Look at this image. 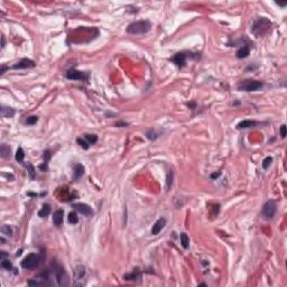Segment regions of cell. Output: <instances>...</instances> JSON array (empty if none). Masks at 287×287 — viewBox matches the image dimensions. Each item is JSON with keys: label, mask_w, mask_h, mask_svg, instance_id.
Instances as JSON below:
<instances>
[{"label": "cell", "mask_w": 287, "mask_h": 287, "mask_svg": "<svg viewBox=\"0 0 287 287\" xmlns=\"http://www.w3.org/2000/svg\"><path fill=\"white\" fill-rule=\"evenodd\" d=\"M73 208H74L77 212H80L81 214L85 215V217H92V215H93L92 208L89 206L88 204H85V203H75V204H73Z\"/></svg>", "instance_id": "10"}, {"label": "cell", "mask_w": 287, "mask_h": 287, "mask_svg": "<svg viewBox=\"0 0 287 287\" xmlns=\"http://www.w3.org/2000/svg\"><path fill=\"white\" fill-rule=\"evenodd\" d=\"M140 277H142V273L138 269L133 270L130 274H126L124 276V278L127 279V280H137V279H139Z\"/></svg>", "instance_id": "18"}, {"label": "cell", "mask_w": 287, "mask_h": 287, "mask_svg": "<svg viewBox=\"0 0 287 287\" xmlns=\"http://www.w3.org/2000/svg\"><path fill=\"white\" fill-rule=\"evenodd\" d=\"M51 269L53 271V274L55 276L56 280H57V285L61 287H65L70 284V278L67 273L65 271L64 267L58 264V262H52Z\"/></svg>", "instance_id": "1"}, {"label": "cell", "mask_w": 287, "mask_h": 287, "mask_svg": "<svg viewBox=\"0 0 287 287\" xmlns=\"http://www.w3.org/2000/svg\"><path fill=\"white\" fill-rule=\"evenodd\" d=\"M38 121V117L37 116H30L28 117L27 119H26V124H28V126H33V124H35L36 122Z\"/></svg>", "instance_id": "31"}, {"label": "cell", "mask_w": 287, "mask_h": 287, "mask_svg": "<svg viewBox=\"0 0 287 287\" xmlns=\"http://www.w3.org/2000/svg\"><path fill=\"white\" fill-rule=\"evenodd\" d=\"M40 262H42V258L38 253H29L22 260V267L24 269L31 270L38 267Z\"/></svg>", "instance_id": "4"}, {"label": "cell", "mask_w": 287, "mask_h": 287, "mask_svg": "<svg viewBox=\"0 0 287 287\" xmlns=\"http://www.w3.org/2000/svg\"><path fill=\"white\" fill-rule=\"evenodd\" d=\"M22 253V249H19V250L17 251V253H16V256H20Z\"/></svg>", "instance_id": "43"}, {"label": "cell", "mask_w": 287, "mask_h": 287, "mask_svg": "<svg viewBox=\"0 0 287 287\" xmlns=\"http://www.w3.org/2000/svg\"><path fill=\"white\" fill-rule=\"evenodd\" d=\"M25 158V153H24V149L22 147H19L16 151V160L19 162V163H22V160Z\"/></svg>", "instance_id": "24"}, {"label": "cell", "mask_w": 287, "mask_h": 287, "mask_svg": "<svg viewBox=\"0 0 287 287\" xmlns=\"http://www.w3.org/2000/svg\"><path fill=\"white\" fill-rule=\"evenodd\" d=\"M0 115H1V117H4V118H13V115H15V110L10 107H4V106H2L1 109H0Z\"/></svg>", "instance_id": "15"}, {"label": "cell", "mask_w": 287, "mask_h": 287, "mask_svg": "<svg viewBox=\"0 0 287 287\" xmlns=\"http://www.w3.org/2000/svg\"><path fill=\"white\" fill-rule=\"evenodd\" d=\"M73 174H74V180L81 178L82 176L84 175V166L81 164H76L74 166V169H73Z\"/></svg>", "instance_id": "16"}, {"label": "cell", "mask_w": 287, "mask_h": 287, "mask_svg": "<svg viewBox=\"0 0 287 287\" xmlns=\"http://www.w3.org/2000/svg\"><path fill=\"white\" fill-rule=\"evenodd\" d=\"M249 54H250V48H249L248 46H242L241 48L238 49L236 55L238 58H246Z\"/></svg>", "instance_id": "19"}, {"label": "cell", "mask_w": 287, "mask_h": 287, "mask_svg": "<svg viewBox=\"0 0 287 287\" xmlns=\"http://www.w3.org/2000/svg\"><path fill=\"white\" fill-rule=\"evenodd\" d=\"M49 213H51V205L49 204H44L43 208L39 210L38 215L40 218H46L47 215H49Z\"/></svg>", "instance_id": "21"}, {"label": "cell", "mask_w": 287, "mask_h": 287, "mask_svg": "<svg viewBox=\"0 0 287 287\" xmlns=\"http://www.w3.org/2000/svg\"><path fill=\"white\" fill-rule=\"evenodd\" d=\"M150 22L148 20H139V22H131L127 27V33L129 34H145L150 30Z\"/></svg>", "instance_id": "2"}, {"label": "cell", "mask_w": 287, "mask_h": 287, "mask_svg": "<svg viewBox=\"0 0 287 287\" xmlns=\"http://www.w3.org/2000/svg\"><path fill=\"white\" fill-rule=\"evenodd\" d=\"M84 277H85V267L83 265H79L74 268V285L82 286L84 285Z\"/></svg>", "instance_id": "7"}, {"label": "cell", "mask_w": 287, "mask_h": 287, "mask_svg": "<svg viewBox=\"0 0 287 287\" xmlns=\"http://www.w3.org/2000/svg\"><path fill=\"white\" fill-rule=\"evenodd\" d=\"M7 256H8V255L4 253V251H1V256H0V258H1V259H4V258L7 257Z\"/></svg>", "instance_id": "41"}, {"label": "cell", "mask_w": 287, "mask_h": 287, "mask_svg": "<svg viewBox=\"0 0 287 287\" xmlns=\"http://www.w3.org/2000/svg\"><path fill=\"white\" fill-rule=\"evenodd\" d=\"M1 267L4 268L6 270H11L13 269V265L11 262H9V259L4 258V259H1Z\"/></svg>", "instance_id": "27"}, {"label": "cell", "mask_w": 287, "mask_h": 287, "mask_svg": "<svg viewBox=\"0 0 287 287\" xmlns=\"http://www.w3.org/2000/svg\"><path fill=\"white\" fill-rule=\"evenodd\" d=\"M76 142H77V144H79V145H80L82 148H83V149H88V148H89V146H90V144H89V142H85L84 139H81V138H77Z\"/></svg>", "instance_id": "33"}, {"label": "cell", "mask_w": 287, "mask_h": 287, "mask_svg": "<svg viewBox=\"0 0 287 287\" xmlns=\"http://www.w3.org/2000/svg\"><path fill=\"white\" fill-rule=\"evenodd\" d=\"M220 174H221L220 172H218V173H212V174H211L210 177H211V178H212V180H214V178H218L219 176H220Z\"/></svg>", "instance_id": "37"}, {"label": "cell", "mask_w": 287, "mask_h": 287, "mask_svg": "<svg viewBox=\"0 0 287 287\" xmlns=\"http://www.w3.org/2000/svg\"><path fill=\"white\" fill-rule=\"evenodd\" d=\"M6 45V40H4V36H1V47H4Z\"/></svg>", "instance_id": "40"}, {"label": "cell", "mask_w": 287, "mask_h": 287, "mask_svg": "<svg viewBox=\"0 0 287 287\" xmlns=\"http://www.w3.org/2000/svg\"><path fill=\"white\" fill-rule=\"evenodd\" d=\"M270 27V22L268 20V19H266V18H259L258 20H256L255 22V24H253V33L257 37H260L262 35H264L268 30V28Z\"/></svg>", "instance_id": "6"}, {"label": "cell", "mask_w": 287, "mask_h": 287, "mask_svg": "<svg viewBox=\"0 0 287 287\" xmlns=\"http://www.w3.org/2000/svg\"><path fill=\"white\" fill-rule=\"evenodd\" d=\"M257 124H258L257 121H253V120H242V121H240L239 124H237V128L238 129L250 128V127H255Z\"/></svg>", "instance_id": "17"}, {"label": "cell", "mask_w": 287, "mask_h": 287, "mask_svg": "<svg viewBox=\"0 0 287 287\" xmlns=\"http://www.w3.org/2000/svg\"><path fill=\"white\" fill-rule=\"evenodd\" d=\"M9 155H10V147L6 144H2L0 147V156L1 158H7Z\"/></svg>", "instance_id": "20"}, {"label": "cell", "mask_w": 287, "mask_h": 287, "mask_svg": "<svg viewBox=\"0 0 287 287\" xmlns=\"http://www.w3.org/2000/svg\"><path fill=\"white\" fill-rule=\"evenodd\" d=\"M26 167H27V171H28V173H29L30 180H35V176H36V174H35L34 166H33V165H31L30 163H27V164H26Z\"/></svg>", "instance_id": "28"}, {"label": "cell", "mask_w": 287, "mask_h": 287, "mask_svg": "<svg viewBox=\"0 0 287 287\" xmlns=\"http://www.w3.org/2000/svg\"><path fill=\"white\" fill-rule=\"evenodd\" d=\"M262 86H264V83L260 81H257V80H244V81L239 83L238 89H239L240 91L251 92V91L260 90Z\"/></svg>", "instance_id": "5"}, {"label": "cell", "mask_w": 287, "mask_h": 287, "mask_svg": "<svg viewBox=\"0 0 287 287\" xmlns=\"http://www.w3.org/2000/svg\"><path fill=\"white\" fill-rule=\"evenodd\" d=\"M35 65H36V63H35L34 61L29 60V58H22V60H20L18 63H16V64L13 65L11 69L13 70L31 69V67H35Z\"/></svg>", "instance_id": "12"}, {"label": "cell", "mask_w": 287, "mask_h": 287, "mask_svg": "<svg viewBox=\"0 0 287 287\" xmlns=\"http://www.w3.org/2000/svg\"><path fill=\"white\" fill-rule=\"evenodd\" d=\"M1 232H2V233H4L6 236L10 237L11 235H13V229L9 227L8 224H4V226H2V227H1Z\"/></svg>", "instance_id": "30"}, {"label": "cell", "mask_w": 287, "mask_h": 287, "mask_svg": "<svg viewBox=\"0 0 287 287\" xmlns=\"http://www.w3.org/2000/svg\"><path fill=\"white\" fill-rule=\"evenodd\" d=\"M53 282L49 276V270L39 274L38 276H35L33 279L28 280V285L29 286H34V287H39V286H52Z\"/></svg>", "instance_id": "3"}, {"label": "cell", "mask_w": 287, "mask_h": 287, "mask_svg": "<svg viewBox=\"0 0 287 287\" xmlns=\"http://www.w3.org/2000/svg\"><path fill=\"white\" fill-rule=\"evenodd\" d=\"M6 70H9V67H7V66H2V67H1V71H0V75H4V73L6 72Z\"/></svg>", "instance_id": "38"}, {"label": "cell", "mask_w": 287, "mask_h": 287, "mask_svg": "<svg viewBox=\"0 0 287 287\" xmlns=\"http://www.w3.org/2000/svg\"><path fill=\"white\" fill-rule=\"evenodd\" d=\"M180 239H181V244L183 246V248L187 249L190 246V238L189 236L185 233V232H182L180 236Z\"/></svg>", "instance_id": "22"}, {"label": "cell", "mask_w": 287, "mask_h": 287, "mask_svg": "<svg viewBox=\"0 0 287 287\" xmlns=\"http://www.w3.org/2000/svg\"><path fill=\"white\" fill-rule=\"evenodd\" d=\"M271 163H273V157H266V158L264 159V162H262V168H264V169H267V168L271 165Z\"/></svg>", "instance_id": "32"}, {"label": "cell", "mask_w": 287, "mask_h": 287, "mask_svg": "<svg viewBox=\"0 0 287 287\" xmlns=\"http://www.w3.org/2000/svg\"><path fill=\"white\" fill-rule=\"evenodd\" d=\"M117 127H127L128 124L127 122H122V121H119V122H116Z\"/></svg>", "instance_id": "36"}, {"label": "cell", "mask_w": 287, "mask_h": 287, "mask_svg": "<svg viewBox=\"0 0 287 287\" xmlns=\"http://www.w3.org/2000/svg\"><path fill=\"white\" fill-rule=\"evenodd\" d=\"M276 211H277V205H276V202L273 200L267 201L264 204L262 208V215L266 219H271L274 218V215L276 214Z\"/></svg>", "instance_id": "8"}, {"label": "cell", "mask_w": 287, "mask_h": 287, "mask_svg": "<svg viewBox=\"0 0 287 287\" xmlns=\"http://www.w3.org/2000/svg\"><path fill=\"white\" fill-rule=\"evenodd\" d=\"M186 58H187V53L181 52V53H176L175 55L172 57V62L175 63L178 67H184L186 64Z\"/></svg>", "instance_id": "11"}, {"label": "cell", "mask_w": 287, "mask_h": 287, "mask_svg": "<svg viewBox=\"0 0 287 287\" xmlns=\"http://www.w3.org/2000/svg\"><path fill=\"white\" fill-rule=\"evenodd\" d=\"M172 185H173V172L169 169L167 172V177H166V189H167V191L171 190Z\"/></svg>", "instance_id": "23"}, {"label": "cell", "mask_w": 287, "mask_h": 287, "mask_svg": "<svg viewBox=\"0 0 287 287\" xmlns=\"http://www.w3.org/2000/svg\"><path fill=\"white\" fill-rule=\"evenodd\" d=\"M63 215H64V212L63 210H56L54 212V215H53V223L55 227H61L62 223H63Z\"/></svg>", "instance_id": "14"}, {"label": "cell", "mask_w": 287, "mask_h": 287, "mask_svg": "<svg viewBox=\"0 0 287 287\" xmlns=\"http://www.w3.org/2000/svg\"><path fill=\"white\" fill-rule=\"evenodd\" d=\"M85 139H86V142H89V144L93 145V144H95V142H97V140H98V137H97V135H93V133H86V135H85Z\"/></svg>", "instance_id": "26"}, {"label": "cell", "mask_w": 287, "mask_h": 287, "mask_svg": "<svg viewBox=\"0 0 287 287\" xmlns=\"http://www.w3.org/2000/svg\"><path fill=\"white\" fill-rule=\"evenodd\" d=\"M51 157H52V153H51V150H45V151H44V155H43L44 163L48 164V160L51 159Z\"/></svg>", "instance_id": "34"}, {"label": "cell", "mask_w": 287, "mask_h": 287, "mask_svg": "<svg viewBox=\"0 0 287 287\" xmlns=\"http://www.w3.org/2000/svg\"><path fill=\"white\" fill-rule=\"evenodd\" d=\"M280 137H286V126L285 124H282V127H280Z\"/></svg>", "instance_id": "35"}, {"label": "cell", "mask_w": 287, "mask_h": 287, "mask_svg": "<svg viewBox=\"0 0 287 287\" xmlns=\"http://www.w3.org/2000/svg\"><path fill=\"white\" fill-rule=\"evenodd\" d=\"M159 136H160V135H159L158 133H156L155 130H149V131L146 133V137L148 138L149 140H155V139H157Z\"/></svg>", "instance_id": "25"}, {"label": "cell", "mask_w": 287, "mask_h": 287, "mask_svg": "<svg viewBox=\"0 0 287 287\" xmlns=\"http://www.w3.org/2000/svg\"><path fill=\"white\" fill-rule=\"evenodd\" d=\"M199 286H206V284L205 283H201L200 285H199Z\"/></svg>", "instance_id": "45"}, {"label": "cell", "mask_w": 287, "mask_h": 287, "mask_svg": "<svg viewBox=\"0 0 287 287\" xmlns=\"http://www.w3.org/2000/svg\"><path fill=\"white\" fill-rule=\"evenodd\" d=\"M1 244H6V240H4V238H2V237H1Z\"/></svg>", "instance_id": "44"}, {"label": "cell", "mask_w": 287, "mask_h": 287, "mask_svg": "<svg viewBox=\"0 0 287 287\" xmlns=\"http://www.w3.org/2000/svg\"><path fill=\"white\" fill-rule=\"evenodd\" d=\"M66 77L69 80H73V81H86L88 79V75L84 74L83 72H80V71H76L74 69H71L66 72Z\"/></svg>", "instance_id": "9"}, {"label": "cell", "mask_w": 287, "mask_h": 287, "mask_svg": "<svg viewBox=\"0 0 287 287\" xmlns=\"http://www.w3.org/2000/svg\"><path fill=\"white\" fill-rule=\"evenodd\" d=\"M166 226V219L165 218H160L158 219L156 222L153 224V228H151V235H158L159 232L162 231V229H164V227Z\"/></svg>", "instance_id": "13"}, {"label": "cell", "mask_w": 287, "mask_h": 287, "mask_svg": "<svg viewBox=\"0 0 287 287\" xmlns=\"http://www.w3.org/2000/svg\"><path fill=\"white\" fill-rule=\"evenodd\" d=\"M69 222L72 223V224H75V223L79 222V218H77V214L75 212H70L69 213Z\"/></svg>", "instance_id": "29"}, {"label": "cell", "mask_w": 287, "mask_h": 287, "mask_svg": "<svg viewBox=\"0 0 287 287\" xmlns=\"http://www.w3.org/2000/svg\"><path fill=\"white\" fill-rule=\"evenodd\" d=\"M257 67H258L257 65H255V66H251V65H249L248 67L246 69V71H250V70H251V71H253V70H255V69H257Z\"/></svg>", "instance_id": "39"}, {"label": "cell", "mask_w": 287, "mask_h": 287, "mask_svg": "<svg viewBox=\"0 0 287 287\" xmlns=\"http://www.w3.org/2000/svg\"><path fill=\"white\" fill-rule=\"evenodd\" d=\"M276 4H278V6H280V7H285L287 4V2H276Z\"/></svg>", "instance_id": "42"}]
</instances>
